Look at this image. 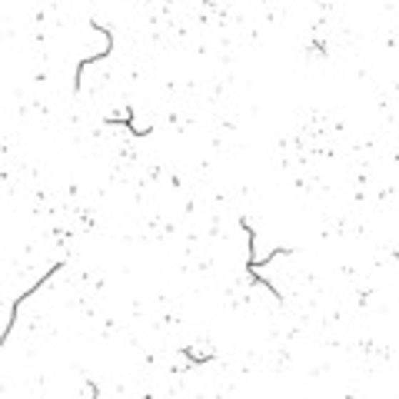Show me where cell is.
Instances as JSON below:
<instances>
[{
    "mask_svg": "<svg viewBox=\"0 0 399 399\" xmlns=\"http://www.w3.org/2000/svg\"><path fill=\"white\" fill-rule=\"evenodd\" d=\"M60 270H64V263H54L47 273H44V276H40L37 283H34V286H30L27 293H20L17 300H14V306H10V320H7V326H4V336H0V343H7V340H10V330H14V323H17V310H20V306H24V303L30 300V296H37L40 286H47V280H54V276H57Z\"/></svg>",
    "mask_w": 399,
    "mask_h": 399,
    "instance_id": "1",
    "label": "cell"
},
{
    "mask_svg": "<svg viewBox=\"0 0 399 399\" xmlns=\"http://www.w3.org/2000/svg\"><path fill=\"white\" fill-rule=\"evenodd\" d=\"M110 54H113V40H110V44H107L103 50H100V54H90V57L80 60V64H77V74H74V77H77V84H74V94H80V74H84V70H87L90 64H97V60H107Z\"/></svg>",
    "mask_w": 399,
    "mask_h": 399,
    "instance_id": "3",
    "label": "cell"
},
{
    "mask_svg": "<svg viewBox=\"0 0 399 399\" xmlns=\"http://www.w3.org/2000/svg\"><path fill=\"white\" fill-rule=\"evenodd\" d=\"M183 356H186V363H190V366H203V363H210V360H213L210 353H203V356H200V353H193L190 346H183Z\"/></svg>",
    "mask_w": 399,
    "mask_h": 399,
    "instance_id": "4",
    "label": "cell"
},
{
    "mask_svg": "<svg viewBox=\"0 0 399 399\" xmlns=\"http://www.w3.org/2000/svg\"><path fill=\"white\" fill-rule=\"evenodd\" d=\"M393 260H396V263H399V253H393Z\"/></svg>",
    "mask_w": 399,
    "mask_h": 399,
    "instance_id": "5",
    "label": "cell"
},
{
    "mask_svg": "<svg viewBox=\"0 0 399 399\" xmlns=\"http://www.w3.org/2000/svg\"><path fill=\"white\" fill-rule=\"evenodd\" d=\"M107 127H127L133 136H150V133H153L150 127H136V120H133V107H127V110H123V117H110V120H107Z\"/></svg>",
    "mask_w": 399,
    "mask_h": 399,
    "instance_id": "2",
    "label": "cell"
}]
</instances>
